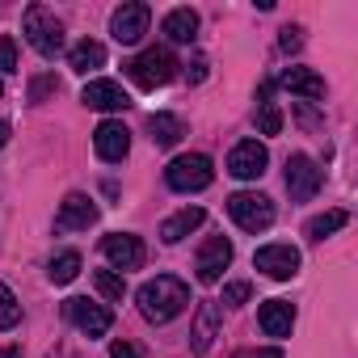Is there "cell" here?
<instances>
[{"label":"cell","instance_id":"6da1fadb","mask_svg":"<svg viewBox=\"0 0 358 358\" xmlns=\"http://www.w3.org/2000/svg\"><path fill=\"white\" fill-rule=\"evenodd\" d=\"M139 312L152 320V324H169L173 316H182L186 303H190V287L182 278H173V274H156L152 282L139 287Z\"/></svg>","mask_w":358,"mask_h":358},{"label":"cell","instance_id":"7a4b0ae2","mask_svg":"<svg viewBox=\"0 0 358 358\" xmlns=\"http://www.w3.org/2000/svg\"><path fill=\"white\" fill-rule=\"evenodd\" d=\"M22 34H26V43H30L43 59H55V55L64 51V26H59V17H55L47 5H30V9H26Z\"/></svg>","mask_w":358,"mask_h":358},{"label":"cell","instance_id":"3957f363","mask_svg":"<svg viewBox=\"0 0 358 358\" xmlns=\"http://www.w3.org/2000/svg\"><path fill=\"white\" fill-rule=\"evenodd\" d=\"M122 68H127V76H131L139 89H160V85H169V80L177 76V68H182V64L173 59L169 47H148V51H139L135 59H127Z\"/></svg>","mask_w":358,"mask_h":358},{"label":"cell","instance_id":"277c9868","mask_svg":"<svg viewBox=\"0 0 358 358\" xmlns=\"http://www.w3.org/2000/svg\"><path fill=\"white\" fill-rule=\"evenodd\" d=\"M164 182H169V190H177V194H199V190H207V186L215 182L211 156H203V152L177 156V160L164 169Z\"/></svg>","mask_w":358,"mask_h":358},{"label":"cell","instance_id":"5b68a950","mask_svg":"<svg viewBox=\"0 0 358 358\" xmlns=\"http://www.w3.org/2000/svg\"><path fill=\"white\" fill-rule=\"evenodd\" d=\"M228 215H232L236 228H245V232H266V228L274 224V203H270L266 194L241 190V194L228 199Z\"/></svg>","mask_w":358,"mask_h":358},{"label":"cell","instance_id":"8992f818","mask_svg":"<svg viewBox=\"0 0 358 358\" xmlns=\"http://www.w3.org/2000/svg\"><path fill=\"white\" fill-rule=\"evenodd\" d=\"M253 266H257L266 278L287 282V278L299 274V249H295V245H262V249L253 253Z\"/></svg>","mask_w":358,"mask_h":358},{"label":"cell","instance_id":"52a82bcc","mask_svg":"<svg viewBox=\"0 0 358 358\" xmlns=\"http://www.w3.org/2000/svg\"><path fill=\"white\" fill-rule=\"evenodd\" d=\"M320 182H324V173L316 169V160H312V156L295 152V156L287 160V190H291V199H295V203H308V199H316Z\"/></svg>","mask_w":358,"mask_h":358},{"label":"cell","instance_id":"ba28073f","mask_svg":"<svg viewBox=\"0 0 358 358\" xmlns=\"http://www.w3.org/2000/svg\"><path fill=\"white\" fill-rule=\"evenodd\" d=\"M232 266V241L228 236H207L203 241V249H199V257H194V270H199V282H220L224 278V270Z\"/></svg>","mask_w":358,"mask_h":358},{"label":"cell","instance_id":"9c48e42d","mask_svg":"<svg viewBox=\"0 0 358 358\" xmlns=\"http://www.w3.org/2000/svg\"><path fill=\"white\" fill-rule=\"evenodd\" d=\"M148 22H152V9L139 5V0H131V5L114 9V17H110V34H114L122 47H135V43L148 34Z\"/></svg>","mask_w":358,"mask_h":358},{"label":"cell","instance_id":"30bf717a","mask_svg":"<svg viewBox=\"0 0 358 358\" xmlns=\"http://www.w3.org/2000/svg\"><path fill=\"white\" fill-rule=\"evenodd\" d=\"M266 164H270V152L257 139H241L232 148V156H228V173L241 177V182H257V177L266 173Z\"/></svg>","mask_w":358,"mask_h":358},{"label":"cell","instance_id":"8fae6325","mask_svg":"<svg viewBox=\"0 0 358 358\" xmlns=\"http://www.w3.org/2000/svg\"><path fill=\"white\" fill-rule=\"evenodd\" d=\"M101 253H106V262H110L114 270H139L143 257H148L143 241L131 236V232H110V236L101 241Z\"/></svg>","mask_w":358,"mask_h":358},{"label":"cell","instance_id":"7c38bea8","mask_svg":"<svg viewBox=\"0 0 358 358\" xmlns=\"http://www.w3.org/2000/svg\"><path fill=\"white\" fill-rule=\"evenodd\" d=\"M64 312H68V316L76 320V329H80V333H89V337H106V333H110V324H114V312H110L106 303H89V299H80V295H76V299H68V303H64Z\"/></svg>","mask_w":358,"mask_h":358},{"label":"cell","instance_id":"4fadbf2b","mask_svg":"<svg viewBox=\"0 0 358 358\" xmlns=\"http://www.w3.org/2000/svg\"><path fill=\"white\" fill-rule=\"evenodd\" d=\"M93 224H97V207H93L89 194H68L59 203V215H55V228L59 232H85Z\"/></svg>","mask_w":358,"mask_h":358},{"label":"cell","instance_id":"5bb4252c","mask_svg":"<svg viewBox=\"0 0 358 358\" xmlns=\"http://www.w3.org/2000/svg\"><path fill=\"white\" fill-rule=\"evenodd\" d=\"M93 148H97V156L101 160H122L127 152H131V131L122 127V122H114V118H106L97 131H93Z\"/></svg>","mask_w":358,"mask_h":358},{"label":"cell","instance_id":"9a60e30c","mask_svg":"<svg viewBox=\"0 0 358 358\" xmlns=\"http://www.w3.org/2000/svg\"><path fill=\"white\" fill-rule=\"evenodd\" d=\"M215 333H220V303H215V299H203V303H199V312H194L190 350H194V354H207V350H211V341H215Z\"/></svg>","mask_w":358,"mask_h":358},{"label":"cell","instance_id":"2e32d148","mask_svg":"<svg viewBox=\"0 0 358 358\" xmlns=\"http://www.w3.org/2000/svg\"><path fill=\"white\" fill-rule=\"evenodd\" d=\"M80 101H85L89 110H106V114L131 106V97L122 93V85H114V80H89L85 93H80Z\"/></svg>","mask_w":358,"mask_h":358},{"label":"cell","instance_id":"e0dca14e","mask_svg":"<svg viewBox=\"0 0 358 358\" xmlns=\"http://www.w3.org/2000/svg\"><path fill=\"white\" fill-rule=\"evenodd\" d=\"M257 324L266 337H291V324H295V308L287 299H266L262 312H257Z\"/></svg>","mask_w":358,"mask_h":358},{"label":"cell","instance_id":"ac0fdd59","mask_svg":"<svg viewBox=\"0 0 358 358\" xmlns=\"http://www.w3.org/2000/svg\"><path fill=\"white\" fill-rule=\"evenodd\" d=\"M203 220H207V211H203V207H182L177 215H169V220L160 224V241H164V245L186 241L194 228H203Z\"/></svg>","mask_w":358,"mask_h":358},{"label":"cell","instance_id":"d6986e66","mask_svg":"<svg viewBox=\"0 0 358 358\" xmlns=\"http://www.w3.org/2000/svg\"><path fill=\"white\" fill-rule=\"evenodd\" d=\"M282 89H291L303 101H316V97H324V76H316L312 68H287L282 72Z\"/></svg>","mask_w":358,"mask_h":358},{"label":"cell","instance_id":"ffe728a7","mask_svg":"<svg viewBox=\"0 0 358 358\" xmlns=\"http://www.w3.org/2000/svg\"><path fill=\"white\" fill-rule=\"evenodd\" d=\"M160 30H164L169 43H194V34H199V13H194V9H173V13L160 22Z\"/></svg>","mask_w":358,"mask_h":358},{"label":"cell","instance_id":"44dd1931","mask_svg":"<svg viewBox=\"0 0 358 358\" xmlns=\"http://www.w3.org/2000/svg\"><path fill=\"white\" fill-rule=\"evenodd\" d=\"M257 131H262V135H278V131H282V110H278V101H274V85H270V80L257 89Z\"/></svg>","mask_w":358,"mask_h":358},{"label":"cell","instance_id":"7402d4cb","mask_svg":"<svg viewBox=\"0 0 358 358\" xmlns=\"http://www.w3.org/2000/svg\"><path fill=\"white\" fill-rule=\"evenodd\" d=\"M68 64H72V72L89 76V72H97V68L106 64V47L93 43V38H85V43H76V47L68 51Z\"/></svg>","mask_w":358,"mask_h":358},{"label":"cell","instance_id":"603a6c76","mask_svg":"<svg viewBox=\"0 0 358 358\" xmlns=\"http://www.w3.org/2000/svg\"><path fill=\"white\" fill-rule=\"evenodd\" d=\"M148 131H152V143L156 148H173L177 139L186 135V122L177 118V114H152L148 118Z\"/></svg>","mask_w":358,"mask_h":358},{"label":"cell","instance_id":"cb8c5ba5","mask_svg":"<svg viewBox=\"0 0 358 358\" xmlns=\"http://www.w3.org/2000/svg\"><path fill=\"white\" fill-rule=\"evenodd\" d=\"M350 224V215L345 211H324V215H316V220H308V228H303V236L308 241H324V236H333V232H341Z\"/></svg>","mask_w":358,"mask_h":358},{"label":"cell","instance_id":"d4e9b609","mask_svg":"<svg viewBox=\"0 0 358 358\" xmlns=\"http://www.w3.org/2000/svg\"><path fill=\"white\" fill-rule=\"evenodd\" d=\"M47 274H51V282H55V287H64V282H72V278L80 274V253H76V249H68V253H59V257L51 262V270H47Z\"/></svg>","mask_w":358,"mask_h":358},{"label":"cell","instance_id":"484cf974","mask_svg":"<svg viewBox=\"0 0 358 358\" xmlns=\"http://www.w3.org/2000/svg\"><path fill=\"white\" fill-rule=\"evenodd\" d=\"M93 287H97L106 299H122V295H127V282H122V274H114V270H97V274H93Z\"/></svg>","mask_w":358,"mask_h":358},{"label":"cell","instance_id":"4316f807","mask_svg":"<svg viewBox=\"0 0 358 358\" xmlns=\"http://www.w3.org/2000/svg\"><path fill=\"white\" fill-rule=\"evenodd\" d=\"M17 320H22V303L5 282H0V329H13Z\"/></svg>","mask_w":358,"mask_h":358},{"label":"cell","instance_id":"83f0119b","mask_svg":"<svg viewBox=\"0 0 358 358\" xmlns=\"http://www.w3.org/2000/svg\"><path fill=\"white\" fill-rule=\"evenodd\" d=\"M249 295H253V287H249V282H228L220 303H228V308H241V303H249Z\"/></svg>","mask_w":358,"mask_h":358},{"label":"cell","instance_id":"f1b7e54d","mask_svg":"<svg viewBox=\"0 0 358 358\" xmlns=\"http://www.w3.org/2000/svg\"><path fill=\"white\" fill-rule=\"evenodd\" d=\"M0 72H17V43L9 34L0 38Z\"/></svg>","mask_w":358,"mask_h":358},{"label":"cell","instance_id":"f546056e","mask_svg":"<svg viewBox=\"0 0 358 358\" xmlns=\"http://www.w3.org/2000/svg\"><path fill=\"white\" fill-rule=\"evenodd\" d=\"M47 93H59V80H55V76H38V80L30 85V101H43Z\"/></svg>","mask_w":358,"mask_h":358},{"label":"cell","instance_id":"4dcf8cb0","mask_svg":"<svg viewBox=\"0 0 358 358\" xmlns=\"http://www.w3.org/2000/svg\"><path fill=\"white\" fill-rule=\"evenodd\" d=\"M110 358H143V350L135 341H114L110 345Z\"/></svg>","mask_w":358,"mask_h":358},{"label":"cell","instance_id":"1f68e13d","mask_svg":"<svg viewBox=\"0 0 358 358\" xmlns=\"http://www.w3.org/2000/svg\"><path fill=\"white\" fill-rule=\"evenodd\" d=\"M186 76H190V85H203V80H207V59L199 55V59H194V64L186 68Z\"/></svg>","mask_w":358,"mask_h":358},{"label":"cell","instance_id":"d6a6232c","mask_svg":"<svg viewBox=\"0 0 358 358\" xmlns=\"http://www.w3.org/2000/svg\"><path fill=\"white\" fill-rule=\"evenodd\" d=\"M295 47H299V30L287 26V30H282V51H295Z\"/></svg>","mask_w":358,"mask_h":358},{"label":"cell","instance_id":"836d02e7","mask_svg":"<svg viewBox=\"0 0 358 358\" xmlns=\"http://www.w3.org/2000/svg\"><path fill=\"white\" fill-rule=\"evenodd\" d=\"M9 135H13V127H9L5 118H0V148H5V143H9Z\"/></svg>","mask_w":358,"mask_h":358},{"label":"cell","instance_id":"e575fe53","mask_svg":"<svg viewBox=\"0 0 358 358\" xmlns=\"http://www.w3.org/2000/svg\"><path fill=\"white\" fill-rule=\"evenodd\" d=\"M253 358H282V350H278V345H270V350H262V354H253Z\"/></svg>","mask_w":358,"mask_h":358},{"label":"cell","instance_id":"d590c367","mask_svg":"<svg viewBox=\"0 0 358 358\" xmlns=\"http://www.w3.org/2000/svg\"><path fill=\"white\" fill-rule=\"evenodd\" d=\"M0 358H22V350H17V345H9V350H0Z\"/></svg>","mask_w":358,"mask_h":358},{"label":"cell","instance_id":"8d00e7d4","mask_svg":"<svg viewBox=\"0 0 358 358\" xmlns=\"http://www.w3.org/2000/svg\"><path fill=\"white\" fill-rule=\"evenodd\" d=\"M236 358H253V354H236Z\"/></svg>","mask_w":358,"mask_h":358},{"label":"cell","instance_id":"74e56055","mask_svg":"<svg viewBox=\"0 0 358 358\" xmlns=\"http://www.w3.org/2000/svg\"><path fill=\"white\" fill-rule=\"evenodd\" d=\"M0 93H5V85H0Z\"/></svg>","mask_w":358,"mask_h":358}]
</instances>
